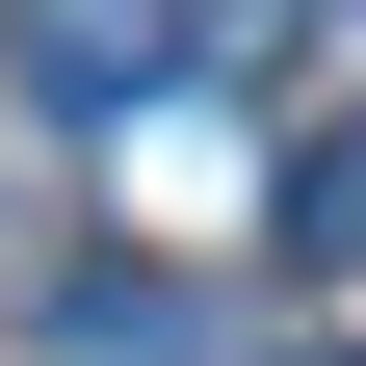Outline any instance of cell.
Instances as JSON below:
<instances>
[{
  "mask_svg": "<svg viewBox=\"0 0 366 366\" xmlns=\"http://www.w3.org/2000/svg\"><path fill=\"white\" fill-rule=\"evenodd\" d=\"M0 53H26V105H79V131H131V105H183V0H0Z\"/></svg>",
  "mask_w": 366,
  "mask_h": 366,
  "instance_id": "6da1fadb",
  "label": "cell"
},
{
  "mask_svg": "<svg viewBox=\"0 0 366 366\" xmlns=\"http://www.w3.org/2000/svg\"><path fill=\"white\" fill-rule=\"evenodd\" d=\"M53 340H79V366H183V340H209V314H183L157 262H79V288H53Z\"/></svg>",
  "mask_w": 366,
  "mask_h": 366,
  "instance_id": "7a4b0ae2",
  "label": "cell"
},
{
  "mask_svg": "<svg viewBox=\"0 0 366 366\" xmlns=\"http://www.w3.org/2000/svg\"><path fill=\"white\" fill-rule=\"evenodd\" d=\"M262 236H288V262H366V131H314V157H288V209H262Z\"/></svg>",
  "mask_w": 366,
  "mask_h": 366,
  "instance_id": "3957f363",
  "label": "cell"
}]
</instances>
